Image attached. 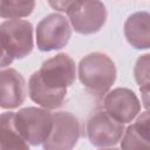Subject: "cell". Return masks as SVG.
<instances>
[{"instance_id": "e0dca14e", "label": "cell", "mask_w": 150, "mask_h": 150, "mask_svg": "<svg viewBox=\"0 0 150 150\" xmlns=\"http://www.w3.org/2000/svg\"><path fill=\"white\" fill-rule=\"evenodd\" d=\"M100 150H120V149H117V148H102Z\"/></svg>"}, {"instance_id": "52a82bcc", "label": "cell", "mask_w": 150, "mask_h": 150, "mask_svg": "<svg viewBox=\"0 0 150 150\" xmlns=\"http://www.w3.org/2000/svg\"><path fill=\"white\" fill-rule=\"evenodd\" d=\"M80 138V122L68 111L53 114V128L43 150H73Z\"/></svg>"}, {"instance_id": "9a60e30c", "label": "cell", "mask_w": 150, "mask_h": 150, "mask_svg": "<svg viewBox=\"0 0 150 150\" xmlns=\"http://www.w3.org/2000/svg\"><path fill=\"white\" fill-rule=\"evenodd\" d=\"M149 54H144L142 56H139L136 61L135 68H134V75H135V80L139 86L141 93L144 96V107L148 108V95H149V64H150V60H149Z\"/></svg>"}, {"instance_id": "3957f363", "label": "cell", "mask_w": 150, "mask_h": 150, "mask_svg": "<svg viewBox=\"0 0 150 150\" xmlns=\"http://www.w3.org/2000/svg\"><path fill=\"white\" fill-rule=\"evenodd\" d=\"M14 125L30 145L43 144L53 128V114L43 108L27 107L14 112Z\"/></svg>"}, {"instance_id": "6da1fadb", "label": "cell", "mask_w": 150, "mask_h": 150, "mask_svg": "<svg viewBox=\"0 0 150 150\" xmlns=\"http://www.w3.org/2000/svg\"><path fill=\"white\" fill-rule=\"evenodd\" d=\"M75 79L74 60L64 53L57 54L46 60L41 68L30 75L29 97L46 110L57 109L63 104L67 88L75 82Z\"/></svg>"}, {"instance_id": "8992f818", "label": "cell", "mask_w": 150, "mask_h": 150, "mask_svg": "<svg viewBox=\"0 0 150 150\" xmlns=\"http://www.w3.org/2000/svg\"><path fill=\"white\" fill-rule=\"evenodd\" d=\"M71 28L66 16L52 13L45 16L36 26V46L41 52L57 50L68 43Z\"/></svg>"}, {"instance_id": "30bf717a", "label": "cell", "mask_w": 150, "mask_h": 150, "mask_svg": "<svg viewBox=\"0 0 150 150\" xmlns=\"http://www.w3.org/2000/svg\"><path fill=\"white\" fill-rule=\"evenodd\" d=\"M26 81L13 68L0 70V108L15 109L26 100Z\"/></svg>"}, {"instance_id": "5bb4252c", "label": "cell", "mask_w": 150, "mask_h": 150, "mask_svg": "<svg viewBox=\"0 0 150 150\" xmlns=\"http://www.w3.org/2000/svg\"><path fill=\"white\" fill-rule=\"evenodd\" d=\"M34 7V1H0V16L18 20L19 18L30 15Z\"/></svg>"}, {"instance_id": "9c48e42d", "label": "cell", "mask_w": 150, "mask_h": 150, "mask_svg": "<svg viewBox=\"0 0 150 150\" xmlns=\"http://www.w3.org/2000/svg\"><path fill=\"white\" fill-rule=\"evenodd\" d=\"M104 111L120 123H130L141 112V102L128 88H115L103 98Z\"/></svg>"}, {"instance_id": "7a4b0ae2", "label": "cell", "mask_w": 150, "mask_h": 150, "mask_svg": "<svg viewBox=\"0 0 150 150\" xmlns=\"http://www.w3.org/2000/svg\"><path fill=\"white\" fill-rule=\"evenodd\" d=\"M114 61L104 53L95 52L81 59L77 75L83 87L94 95L105 94L116 80Z\"/></svg>"}, {"instance_id": "2e32d148", "label": "cell", "mask_w": 150, "mask_h": 150, "mask_svg": "<svg viewBox=\"0 0 150 150\" xmlns=\"http://www.w3.org/2000/svg\"><path fill=\"white\" fill-rule=\"evenodd\" d=\"M69 2H70V1H56V2L50 1V2H49V5H50L53 8H55L56 11L66 12V11H67V8H68V6H69Z\"/></svg>"}, {"instance_id": "4fadbf2b", "label": "cell", "mask_w": 150, "mask_h": 150, "mask_svg": "<svg viewBox=\"0 0 150 150\" xmlns=\"http://www.w3.org/2000/svg\"><path fill=\"white\" fill-rule=\"evenodd\" d=\"M0 150H29L28 143L14 125V112L0 115Z\"/></svg>"}, {"instance_id": "ba28073f", "label": "cell", "mask_w": 150, "mask_h": 150, "mask_svg": "<svg viewBox=\"0 0 150 150\" xmlns=\"http://www.w3.org/2000/svg\"><path fill=\"white\" fill-rule=\"evenodd\" d=\"M86 130L88 139L93 145L107 148L121 141L124 124L114 120L105 111H97L88 120Z\"/></svg>"}, {"instance_id": "5b68a950", "label": "cell", "mask_w": 150, "mask_h": 150, "mask_svg": "<svg viewBox=\"0 0 150 150\" xmlns=\"http://www.w3.org/2000/svg\"><path fill=\"white\" fill-rule=\"evenodd\" d=\"M76 33L88 35L98 32L107 20V8L101 1H70L66 11Z\"/></svg>"}, {"instance_id": "8fae6325", "label": "cell", "mask_w": 150, "mask_h": 150, "mask_svg": "<svg viewBox=\"0 0 150 150\" xmlns=\"http://www.w3.org/2000/svg\"><path fill=\"white\" fill-rule=\"evenodd\" d=\"M150 14L145 11L136 12L124 22V36L129 45L136 49L150 47Z\"/></svg>"}, {"instance_id": "7c38bea8", "label": "cell", "mask_w": 150, "mask_h": 150, "mask_svg": "<svg viewBox=\"0 0 150 150\" xmlns=\"http://www.w3.org/2000/svg\"><path fill=\"white\" fill-rule=\"evenodd\" d=\"M149 112H142L127 129H124L121 148L122 150H150L149 146Z\"/></svg>"}, {"instance_id": "277c9868", "label": "cell", "mask_w": 150, "mask_h": 150, "mask_svg": "<svg viewBox=\"0 0 150 150\" xmlns=\"http://www.w3.org/2000/svg\"><path fill=\"white\" fill-rule=\"evenodd\" d=\"M0 46L11 59H23L32 53L33 26L26 20H7L0 25Z\"/></svg>"}]
</instances>
